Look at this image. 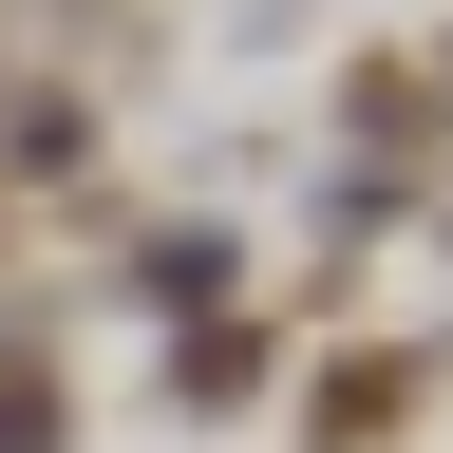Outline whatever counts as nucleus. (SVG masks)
Listing matches in <instances>:
<instances>
[{"mask_svg": "<svg viewBox=\"0 0 453 453\" xmlns=\"http://www.w3.org/2000/svg\"><path fill=\"white\" fill-rule=\"evenodd\" d=\"M434 378H453L434 340H378V359H340V378L303 396V453H378V434H416V416H434Z\"/></svg>", "mask_w": 453, "mask_h": 453, "instance_id": "f257e3e1", "label": "nucleus"}, {"mask_svg": "<svg viewBox=\"0 0 453 453\" xmlns=\"http://www.w3.org/2000/svg\"><path fill=\"white\" fill-rule=\"evenodd\" d=\"M246 378H265V321H170V416H208Z\"/></svg>", "mask_w": 453, "mask_h": 453, "instance_id": "f03ea898", "label": "nucleus"}, {"mask_svg": "<svg viewBox=\"0 0 453 453\" xmlns=\"http://www.w3.org/2000/svg\"><path fill=\"white\" fill-rule=\"evenodd\" d=\"M0 453H76V396H57V359H19V340H0Z\"/></svg>", "mask_w": 453, "mask_h": 453, "instance_id": "7ed1b4c3", "label": "nucleus"}]
</instances>
